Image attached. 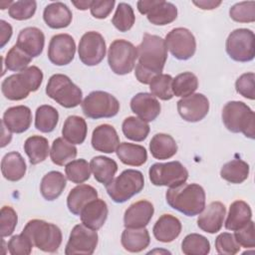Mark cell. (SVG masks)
<instances>
[{"label": "cell", "instance_id": "obj_1", "mask_svg": "<svg viewBox=\"0 0 255 255\" xmlns=\"http://www.w3.org/2000/svg\"><path fill=\"white\" fill-rule=\"evenodd\" d=\"M136 50L138 63L135 66V78L139 83L149 85L155 76L162 74L167 59L165 41L159 36L145 33Z\"/></svg>", "mask_w": 255, "mask_h": 255}, {"label": "cell", "instance_id": "obj_2", "mask_svg": "<svg viewBox=\"0 0 255 255\" xmlns=\"http://www.w3.org/2000/svg\"><path fill=\"white\" fill-rule=\"evenodd\" d=\"M167 204L186 216H195L205 207V191L196 183H182L168 188L165 193Z\"/></svg>", "mask_w": 255, "mask_h": 255}, {"label": "cell", "instance_id": "obj_3", "mask_svg": "<svg viewBox=\"0 0 255 255\" xmlns=\"http://www.w3.org/2000/svg\"><path fill=\"white\" fill-rule=\"evenodd\" d=\"M42 82V71L36 66H31L5 78L1 84V91L6 99L21 101L26 99L31 92H36Z\"/></svg>", "mask_w": 255, "mask_h": 255}, {"label": "cell", "instance_id": "obj_4", "mask_svg": "<svg viewBox=\"0 0 255 255\" xmlns=\"http://www.w3.org/2000/svg\"><path fill=\"white\" fill-rule=\"evenodd\" d=\"M222 122L231 132H242L251 139L255 137V115L243 102H228L222 110Z\"/></svg>", "mask_w": 255, "mask_h": 255}, {"label": "cell", "instance_id": "obj_5", "mask_svg": "<svg viewBox=\"0 0 255 255\" xmlns=\"http://www.w3.org/2000/svg\"><path fill=\"white\" fill-rule=\"evenodd\" d=\"M22 233L31 240L35 247L49 253L58 251L63 239L62 231L57 225L41 219L28 221Z\"/></svg>", "mask_w": 255, "mask_h": 255}, {"label": "cell", "instance_id": "obj_6", "mask_svg": "<svg viewBox=\"0 0 255 255\" xmlns=\"http://www.w3.org/2000/svg\"><path fill=\"white\" fill-rule=\"evenodd\" d=\"M143 186L144 178L139 170L126 169L107 184L106 189L113 201L116 203H124L139 193Z\"/></svg>", "mask_w": 255, "mask_h": 255}, {"label": "cell", "instance_id": "obj_7", "mask_svg": "<svg viewBox=\"0 0 255 255\" xmlns=\"http://www.w3.org/2000/svg\"><path fill=\"white\" fill-rule=\"evenodd\" d=\"M46 94L66 109H72L82 104L83 93L72 80L63 74L53 75L46 86Z\"/></svg>", "mask_w": 255, "mask_h": 255}, {"label": "cell", "instance_id": "obj_8", "mask_svg": "<svg viewBox=\"0 0 255 255\" xmlns=\"http://www.w3.org/2000/svg\"><path fill=\"white\" fill-rule=\"evenodd\" d=\"M82 111L87 118H113L120 111V103L113 95L104 91L90 93L82 102Z\"/></svg>", "mask_w": 255, "mask_h": 255}, {"label": "cell", "instance_id": "obj_9", "mask_svg": "<svg viewBox=\"0 0 255 255\" xmlns=\"http://www.w3.org/2000/svg\"><path fill=\"white\" fill-rule=\"evenodd\" d=\"M137 59V50L132 43L118 39L109 48L108 63L112 71L117 75H127L130 73Z\"/></svg>", "mask_w": 255, "mask_h": 255}, {"label": "cell", "instance_id": "obj_10", "mask_svg": "<svg viewBox=\"0 0 255 255\" xmlns=\"http://www.w3.org/2000/svg\"><path fill=\"white\" fill-rule=\"evenodd\" d=\"M228 56L236 62H250L255 56V36L252 30L240 28L232 31L225 43Z\"/></svg>", "mask_w": 255, "mask_h": 255}, {"label": "cell", "instance_id": "obj_11", "mask_svg": "<svg viewBox=\"0 0 255 255\" xmlns=\"http://www.w3.org/2000/svg\"><path fill=\"white\" fill-rule=\"evenodd\" d=\"M149 180L155 186L176 187L188 178V171L179 161L152 164L148 170Z\"/></svg>", "mask_w": 255, "mask_h": 255}, {"label": "cell", "instance_id": "obj_12", "mask_svg": "<svg viewBox=\"0 0 255 255\" xmlns=\"http://www.w3.org/2000/svg\"><path fill=\"white\" fill-rule=\"evenodd\" d=\"M99 236L97 230H93L82 224H77L72 229L65 248L66 255L85 254L91 255L98 245Z\"/></svg>", "mask_w": 255, "mask_h": 255}, {"label": "cell", "instance_id": "obj_13", "mask_svg": "<svg viewBox=\"0 0 255 255\" xmlns=\"http://www.w3.org/2000/svg\"><path fill=\"white\" fill-rule=\"evenodd\" d=\"M165 45L171 55L178 60L190 59L196 50V41L193 34L186 28L172 29L165 36Z\"/></svg>", "mask_w": 255, "mask_h": 255}, {"label": "cell", "instance_id": "obj_14", "mask_svg": "<svg viewBox=\"0 0 255 255\" xmlns=\"http://www.w3.org/2000/svg\"><path fill=\"white\" fill-rule=\"evenodd\" d=\"M106 50L104 37L96 31L85 33L79 42V58L86 66L100 64L106 56Z\"/></svg>", "mask_w": 255, "mask_h": 255}, {"label": "cell", "instance_id": "obj_15", "mask_svg": "<svg viewBox=\"0 0 255 255\" xmlns=\"http://www.w3.org/2000/svg\"><path fill=\"white\" fill-rule=\"evenodd\" d=\"M76 43L69 34H57L52 37L48 47V58L56 66L70 64L75 57Z\"/></svg>", "mask_w": 255, "mask_h": 255}, {"label": "cell", "instance_id": "obj_16", "mask_svg": "<svg viewBox=\"0 0 255 255\" xmlns=\"http://www.w3.org/2000/svg\"><path fill=\"white\" fill-rule=\"evenodd\" d=\"M179 116L186 122L196 123L203 120L209 111V101L202 94H192L177 102Z\"/></svg>", "mask_w": 255, "mask_h": 255}, {"label": "cell", "instance_id": "obj_17", "mask_svg": "<svg viewBox=\"0 0 255 255\" xmlns=\"http://www.w3.org/2000/svg\"><path fill=\"white\" fill-rule=\"evenodd\" d=\"M226 215L225 205L220 201H213L204 207L197 218L198 227L204 232L213 234L220 231Z\"/></svg>", "mask_w": 255, "mask_h": 255}, {"label": "cell", "instance_id": "obj_18", "mask_svg": "<svg viewBox=\"0 0 255 255\" xmlns=\"http://www.w3.org/2000/svg\"><path fill=\"white\" fill-rule=\"evenodd\" d=\"M154 213V207L147 200H139L129 205L124 215V224L126 228H143L145 227Z\"/></svg>", "mask_w": 255, "mask_h": 255}, {"label": "cell", "instance_id": "obj_19", "mask_svg": "<svg viewBox=\"0 0 255 255\" xmlns=\"http://www.w3.org/2000/svg\"><path fill=\"white\" fill-rule=\"evenodd\" d=\"M130 109L140 120L148 123L158 117L161 107L153 95L138 93L130 100Z\"/></svg>", "mask_w": 255, "mask_h": 255}, {"label": "cell", "instance_id": "obj_20", "mask_svg": "<svg viewBox=\"0 0 255 255\" xmlns=\"http://www.w3.org/2000/svg\"><path fill=\"white\" fill-rule=\"evenodd\" d=\"M45 45L44 33L36 27H27L20 31L16 46L32 58L42 54Z\"/></svg>", "mask_w": 255, "mask_h": 255}, {"label": "cell", "instance_id": "obj_21", "mask_svg": "<svg viewBox=\"0 0 255 255\" xmlns=\"http://www.w3.org/2000/svg\"><path fill=\"white\" fill-rule=\"evenodd\" d=\"M120 144V137L116 128L108 124L101 125L93 130L92 146L97 151L113 153Z\"/></svg>", "mask_w": 255, "mask_h": 255}, {"label": "cell", "instance_id": "obj_22", "mask_svg": "<svg viewBox=\"0 0 255 255\" xmlns=\"http://www.w3.org/2000/svg\"><path fill=\"white\" fill-rule=\"evenodd\" d=\"M2 123L11 132L22 133L31 126V110L26 106L11 107L5 111Z\"/></svg>", "mask_w": 255, "mask_h": 255}, {"label": "cell", "instance_id": "obj_23", "mask_svg": "<svg viewBox=\"0 0 255 255\" xmlns=\"http://www.w3.org/2000/svg\"><path fill=\"white\" fill-rule=\"evenodd\" d=\"M108 213L107 203L103 199L96 198L86 204L80 213V217L85 226L93 230H99L105 224Z\"/></svg>", "mask_w": 255, "mask_h": 255}, {"label": "cell", "instance_id": "obj_24", "mask_svg": "<svg viewBox=\"0 0 255 255\" xmlns=\"http://www.w3.org/2000/svg\"><path fill=\"white\" fill-rule=\"evenodd\" d=\"M181 228V222L177 217L171 214H163L153 225L152 233L157 241L169 243L178 237Z\"/></svg>", "mask_w": 255, "mask_h": 255}, {"label": "cell", "instance_id": "obj_25", "mask_svg": "<svg viewBox=\"0 0 255 255\" xmlns=\"http://www.w3.org/2000/svg\"><path fill=\"white\" fill-rule=\"evenodd\" d=\"M72 11L63 2H53L47 5L43 12L45 23L52 29L68 27L72 22Z\"/></svg>", "mask_w": 255, "mask_h": 255}, {"label": "cell", "instance_id": "obj_26", "mask_svg": "<svg viewBox=\"0 0 255 255\" xmlns=\"http://www.w3.org/2000/svg\"><path fill=\"white\" fill-rule=\"evenodd\" d=\"M96 198H98L96 188L89 184H79L69 192L67 197V206L71 213L74 215H80L86 204Z\"/></svg>", "mask_w": 255, "mask_h": 255}, {"label": "cell", "instance_id": "obj_27", "mask_svg": "<svg viewBox=\"0 0 255 255\" xmlns=\"http://www.w3.org/2000/svg\"><path fill=\"white\" fill-rule=\"evenodd\" d=\"M26 162L22 155L17 151L6 153L1 160V171L5 179L9 181H18L26 173Z\"/></svg>", "mask_w": 255, "mask_h": 255}, {"label": "cell", "instance_id": "obj_28", "mask_svg": "<svg viewBox=\"0 0 255 255\" xmlns=\"http://www.w3.org/2000/svg\"><path fill=\"white\" fill-rule=\"evenodd\" d=\"M123 247L131 253H137L148 247L150 237L147 229L143 228H126L121 237Z\"/></svg>", "mask_w": 255, "mask_h": 255}, {"label": "cell", "instance_id": "obj_29", "mask_svg": "<svg viewBox=\"0 0 255 255\" xmlns=\"http://www.w3.org/2000/svg\"><path fill=\"white\" fill-rule=\"evenodd\" d=\"M66 184L67 180L65 175L60 171L53 170L43 176L40 184V191L46 200L53 201L62 194Z\"/></svg>", "mask_w": 255, "mask_h": 255}, {"label": "cell", "instance_id": "obj_30", "mask_svg": "<svg viewBox=\"0 0 255 255\" xmlns=\"http://www.w3.org/2000/svg\"><path fill=\"white\" fill-rule=\"evenodd\" d=\"M251 218L252 211L249 204L243 200H236L229 207L224 226L227 230L235 231L246 225Z\"/></svg>", "mask_w": 255, "mask_h": 255}, {"label": "cell", "instance_id": "obj_31", "mask_svg": "<svg viewBox=\"0 0 255 255\" xmlns=\"http://www.w3.org/2000/svg\"><path fill=\"white\" fill-rule=\"evenodd\" d=\"M91 170L95 179L102 184H109L118 171L117 162L107 156L97 155L91 159Z\"/></svg>", "mask_w": 255, "mask_h": 255}, {"label": "cell", "instance_id": "obj_32", "mask_svg": "<svg viewBox=\"0 0 255 255\" xmlns=\"http://www.w3.org/2000/svg\"><path fill=\"white\" fill-rule=\"evenodd\" d=\"M147 20L156 26H164L173 22L177 17V8L174 4L163 0H155L146 14Z\"/></svg>", "mask_w": 255, "mask_h": 255}, {"label": "cell", "instance_id": "obj_33", "mask_svg": "<svg viewBox=\"0 0 255 255\" xmlns=\"http://www.w3.org/2000/svg\"><path fill=\"white\" fill-rule=\"evenodd\" d=\"M120 160L127 165L140 166L147 160L146 149L139 144L130 142H122L116 149Z\"/></svg>", "mask_w": 255, "mask_h": 255}, {"label": "cell", "instance_id": "obj_34", "mask_svg": "<svg viewBox=\"0 0 255 255\" xmlns=\"http://www.w3.org/2000/svg\"><path fill=\"white\" fill-rule=\"evenodd\" d=\"M88 132L86 121L79 116H70L66 119L62 134L72 144H81L85 141Z\"/></svg>", "mask_w": 255, "mask_h": 255}, {"label": "cell", "instance_id": "obj_35", "mask_svg": "<svg viewBox=\"0 0 255 255\" xmlns=\"http://www.w3.org/2000/svg\"><path fill=\"white\" fill-rule=\"evenodd\" d=\"M149 150L156 159H168L177 152V144L171 135L156 133L149 142Z\"/></svg>", "mask_w": 255, "mask_h": 255}, {"label": "cell", "instance_id": "obj_36", "mask_svg": "<svg viewBox=\"0 0 255 255\" xmlns=\"http://www.w3.org/2000/svg\"><path fill=\"white\" fill-rule=\"evenodd\" d=\"M24 150L29 157L30 163L35 165L44 161L50 153L48 139L41 135L29 136L24 143Z\"/></svg>", "mask_w": 255, "mask_h": 255}, {"label": "cell", "instance_id": "obj_37", "mask_svg": "<svg viewBox=\"0 0 255 255\" xmlns=\"http://www.w3.org/2000/svg\"><path fill=\"white\" fill-rule=\"evenodd\" d=\"M249 164L242 159L236 158L223 164L220 170V176L234 184H239L245 181L249 175Z\"/></svg>", "mask_w": 255, "mask_h": 255}, {"label": "cell", "instance_id": "obj_38", "mask_svg": "<svg viewBox=\"0 0 255 255\" xmlns=\"http://www.w3.org/2000/svg\"><path fill=\"white\" fill-rule=\"evenodd\" d=\"M50 156L53 163L63 166L77 156V147L64 137H57L52 143Z\"/></svg>", "mask_w": 255, "mask_h": 255}, {"label": "cell", "instance_id": "obj_39", "mask_svg": "<svg viewBox=\"0 0 255 255\" xmlns=\"http://www.w3.org/2000/svg\"><path fill=\"white\" fill-rule=\"evenodd\" d=\"M59 121L58 111L49 105H42L36 110L35 128L41 132H51Z\"/></svg>", "mask_w": 255, "mask_h": 255}, {"label": "cell", "instance_id": "obj_40", "mask_svg": "<svg viewBox=\"0 0 255 255\" xmlns=\"http://www.w3.org/2000/svg\"><path fill=\"white\" fill-rule=\"evenodd\" d=\"M125 136L133 141L144 140L149 133V126L146 122L136 117H128L125 119L122 125Z\"/></svg>", "mask_w": 255, "mask_h": 255}, {"label": "cell", "instance_id": "obj_41", "mask_svg": "<svg viewBox=\"0 0 255 255\" xmlns=\"http://www.w3.org/2000/svg\"><path fill=\"white\" fill-rule=\"evenodd\" d=\"M171 88L173 96L185 98L192 95L197 90L198 79L191 72H183L172 80Z\"/></svg>", "mask_w": 255, "mask_h": 255}, {"label": "cell", "instance_id": "obj_42", "mask_svg": "<svg viewBox=\"0 0 255 255\" xmlns=\"http://www.w3.org/2000/svg\"><path fill=\"white\" fill-rule=\"evenodd\" d=\"M181 251L185 255H207L210 252V243L203 235L191 233L182 240Z\"/></svg>", "mask_w": 255, "mask_h": 255}, {"label": "cell", "instance_id": "obj_43", "mask_svg": "<svg viewBox=\"0 0 255 255\" xmlns=\"http://www.w3.org/2000/svg\"><path fill=\"white\" fill-rule=\"evenodd\" d=\"M91 166L84 158L75 159L68 162L65 166V173L67 178L73 183H83L91 176Z\"/></svg>", "mask_w": 255, "mask_h": 255}, {"label": "cell", "instance_id": "obj_44", "mask_svg": "<svg viewBox=\"0 0 255 255\" xmlns=\"http://www.w3.org/2000/svg\"><path fill=\"white\" fill-rule=\"evenodd\" d=\"M135 21V16L132 7L125 2L118 5L115 15L112 19L113 25L120 32H128L131 29Z\"/></svg>", "mask_w": 255, "mask_h": 255}, {"label": "cell", "instance_id": "obj_45", "mask_svg": "<svg viewBox=\"0 0 255 255\" xmlns=\"http://www.w3.org/2000/svg\"><path fill=\"white\" fill-rule=\"evenodd\" d=\"M172 77L167 74L155 76L149 83L151 95L162 101H168L173 98L172 93Z\"/></svg>", "mask_w": 255, "mask_h": 255}, {"label": "cell", "instance_id": "obj_46", "mask_svg": "<svg viewBox=\"0 0 255 255\" xmlns=\"http://www.w3.org/2000/svg\"><path fill=\"white\" fill-rule=\"evenodd\" d=\"M32 57L14 45L7 53L4 65L7 70L12 72H21L28 68V65L31 63Z\"/></svg>", "mask_w": 255, "mask_h": 255}, {"label": "cell", "instance_id": "obj_47", "mask_svg": "<svg viewBox=\"0 0 255 255\" xmlns=\"http://www.w3.org/2000/svg\"><path fill=\"white\" fill-rule=\"evenodd\" d=\"M230 18L239 23H252L255 21V2L243 1L234 4L229 10Z\"/></svg>", "mask_w": 255, "mask_h": 255}, {"label": "cell", "instance_id": "obj_48", "mask_svg": "<svg viewBox=\"0 0 255 255\" xmlns=\"http://www.w3.org/2000/svg\"><path fill=\"white\" fill-rule=\"evenodd\" d=\"M37 3L34 0L15 1L8 9L9 16L18 21L28 20L32 18L36 12Z\"/></svg>", "mask_w": 255, "mask_h": 255}, {"label": "cell", "instance_id": "obj_49", "mask_svg": "<svg viewBox=\"0 0 255 255\" xmlns=\"http://www.w3.org/2000/svg\"><path fill=\"white\" fill-rule=\"evenodd\" d=\"M18 216L11 206H3L0 211V233L1 237L10 236L17 225Z\"/></svg>", "mask_w": 255, "mask_h": 255}, {"label": "cell", "instance_id": "obj_50", "mask_svg": "<svg viewBox=\"0 0 255 255\" xmlns=\"http://www.w3.org/2000/svg\"><path fill=\"white\" fill-rule=\"evenodd\" d=\"M215 248L217 253L223 255H234L239 252L241 246L236 241L233 234L223 232L215 239Z\"/></svg>", "mask_w": 255, "mask_h": 255}, {"label": "cell", "instance_id": "obj_51", "mask_svg": "<svg viewBox=\"0 0 255 255\" xmlns=\"http://www.w3.org/2000/svg\"><path fill=\"white\" fill-rule=\"evenodd\" d=\"M33 246L31 240L23 233L12 236L7 244L11 255H29L32 252Z\"/></svg>", "mask_w": 255, "mask_h": 255}, {"label": "cell", "instance_id": "obj_52", "mask_svg": "<svg viewBox=\"0 0 255 255\" xmlns=\"http://www.w3.org/2000/svg\"><path fill=\"white\" fill-rule=\"evenodd\" d=\"M255 75L254 73L242 74L235 83L236 92L242 97L254 100L255 99Z\"/></svg>", "mask_w": 255, "mask_h": 255}, {"label": "cell", "instance_id": "obj_53", "mask_svg": "<svg viewBox=\"0 0 255 255\" xmlns=\"http://www.w3.org/2000/svg\"><path fill=\"white\" fill-rule=\"evenodd\" d=\"M234 237L241 247L254 248L255 247L254 222L250 220L246 225H244L238 230H235Z\"/></svg>", "mask_w": 255, "mask_h": 255}, {"label": "cell", "instance_id": "obj_54", "mask_svg": "<svg viewBox=\"0 0 255 255\" xmlns=\"http://www.w3.org/2000/svg\"><path fill=\"white\" fill-rule=\"evenodd\" d=\"M115 0H96L93 1L90 8L91 14L97 19L107 18L114 9Z\"/></svg>", "mask_w": 255, "mask_h": 255}, {"label": "cell", "instance_id": "obj_55", "mask_svg": "<svg viewBox=\"0 0 255 255\" xmlns=\"http://www.w3.org/2000/svg\"><path fill=\"white\" fill-rule=\"evenodd\" d=\"M0 28H1V48H3L10 40L13 30H12V26L7 23L4 20H0Z\"/></svg>", "mask_w": 255, "mask_h": 255}, {"label": "cell", "instance_id": "obj_56", "mask_svg": "<svg viewBox=\"0 0 255 255\" xmlns=\"http://www.w3.org/2000/svg\"><path fill=\"white\" fill-rule=\"evenodd\" d=\"M194 5H196L198 8L203 9V10H212L217 8L220 4L221 1H214V0H199V1H192Z\"/></svg>", "mask_w": 255, "mask_h": 255}, {"label": "cell", "instance_id": "obj_57", "mask_svg": "<svg viewBox=\"0 0 255 255\" xmlns=\"http://www.w3.org/2000/svg\"><path fill=\"white\" fill-rule=\"evenodd\" d=\"M93 1L88 0V1H72V4L79 10H87L90 9L92 6Z\"/></svg>", "mask_w": 255, "mask_h": 255}, {"label": "cell", "instance_id": "obj_58", "mask_svg": "<svg viewBox=\"0 0 255 255\" xmlns=\"http://www.w3.org/2000/svg\"><path fill=\"white\" fill-rule=\"evenodd\" d=\"M2 138H1V147H4L6 144H8L11 140V131H9L7 134H6V130H7V128L4 126V124L2 123Z\"/></svg>", "mask_w": 255, "mask_h": 255}, {"label": "cell", "instance_id": "obj_59", "mask_svg": "<svg viewBox=\"0 0 255 255\" xmlns=\"http://www.w3.org/2000/svg\"><path fill=\"white\" fill-rule=\"evenodd\" d=\"M13 1H1L0 2V8L3 10V9H6V8H9L11 5H12Z\"/></svg>", "mask_w": 255, "mask_h": 255}]
</instances>
